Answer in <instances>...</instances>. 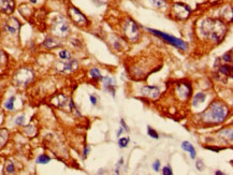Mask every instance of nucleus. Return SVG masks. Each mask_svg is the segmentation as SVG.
<instances>
[{"mask_svg":"<svg viewBox=\"0 0 233 175\" xmlns=\"http://www.w3.org/2000/svg\"><path fill=\"white\" fill-rule=\"evenodd\" d=\"M200 30L204 37L211 39L216 43H220L227 34L228 27L221 19L206 18L200 25Z\"/></svg>","mask_w":233,"mask_h":175,"instance_id":"obj_1","label":"nucleus"},{"mask_svg":"<svg viewBox=\"0 0 233 175\" xmlns=\"http://www.w3.org/2000/svg\"><path fill=\"white\" fill-rule=\"evenodd\" d=\"M229 114V108L221 101L213 102L206 111L203 113V120L211 124L223 123Z\"/></svg>","mask_w":233,"mask_h":175,"instance_id":"obj_2","label":"nucleus"},{"mask_svg":"<svg viewBox=\"0 0 233 175\" xmlns=\"http://www.w3.org/2000/svg\"><path fill=\"white\" fill-rule=\"evenodd\" d=\"M147 30H148L149 32H151V34H156V36L162 38L164 41H166L169 44L173 45V46L177 47L178 49H182V51H186V49H187V47H188L187 43L184 42L183 40H181V39H177V38H175V37H172V36H170V34H166V32H162V31H159V30H155V29L147 28Z\"/></svg>","mask_w":233,"mask_h":175,"instance_id":"obj_3","label":"nucleus"},{"mask_svg":"<svg viewBox=\"0 0 233 175\" xmlns=\"http://www.w3.org/2000/svg\"><path fill=\"white\" fill-rule=\"evenodd\" d=\"M69 24L67 23V21L61 16H58V17L55 19L54 24L52 26V32L53 34H55L56 37L59 38H64L69 34Z\"/></svg>","mask_w":233,"mask_h":175,"instance_id":"obj_4","label":"nucleus"},{"mask_svg":"<svg viewBox=\"0 0 233 175\" xmlns=\"http://www.w3.org/2000/svg\"><path fill=\"white\" fill-rule=\"evenodd\" d=\"M124 34L130 40L131 42H136L140 38V31L136 22L131 18H128L124 25Z\"/></svg>","mask_w":233,"mask_h":175,"instance_id":"obj_5","label":"nucleus"},{"mask_svg":"<svg viewBox=\"0 0 233 175\" xmlns=\"http://www.w3.org/2000/svg\"><path fill=\"white\" fill-rule=\"evenodd\" d=\"M32 71L30 69H27V68H22L16 72L15 76H14V82L17 86H26L32 81Z\"/></svg>","mask_w":233,"mask_h":175,"instance_id":"obj_6","label":"nucleus"},{"mask_svg":"<svg viewBox=\"0 0 233 175\" xmlns=\"http://www.w3.org/2000/svg\"><path fill=\"white\" fill-rule=\"evenodd\" d=\"M190 13H191V10L185 3L177 2V3H174L173 7H172V15L174 16L176 19H179V21L187 19L189 17Z\"/></svg>","mask_w":233,"mask_h":175,"instance_id":"obj_7","label":"nucleus"},{"mask_svg":"<svg viewBox=\"0 0 233 175\" xmlns=\"http://www.w3.org/2000/svg\"><path fill=\"white\" fill-rule=\"evenodd\" d=\"M68 13H69V16L72 19V22L76 24L77 26H86L88 24L86 16L79 10H77L75 7H70L69 10H68Z\"/></svg>","mask_w":233,"mask_h":175,"instance_id":"obj_8","label":"nucleus"},{"mask_svg":"<svg viewBox=\"0 0 233 175\" xmlns=\"http://www.w3.org/2000/svg\"><path fill=\"white\" fill-rule=\"evenodd\" d=\"M77 66H79V64H77L76 60L68 59V60H64V61L57 62L56 68L59 72L69 73V72H72V71H74V70H76Z\"/></svg>","mask_w":233,"mask_h":175,"instance_id":"obj_9","label":"nucleus"},{"mask_svg":"<svg viewBox=\"0 0 233 175\" xmlns=\"http://www.w3.org/2000/svg\"><path fill=\"white\" fill-rule=\"evenodd\" d=\"M141 93L144 97L151 99H156L160 95V90L157 86H144L141 88Z\"/></svg>","mask_w":233,"mask_h":175,"instance_id":"obj_10","label":"nucleus"},{"mask_svg":"<svg viewBox=\"0 0 233 175\" xmlns=\"http://www.w3.org/2000/svg\"><path fill=\"white\" fill-rule=\"evenodd\" d=\"M15 9L14 0H0V10L4 14H12Z\"/></svg>","mask_w":233,"mask_h":175,"instance_id":"obj_11","label":"nucleus"},{"mask_svg":"<svg viewBox=\"0 0 233 175\" xmlns=\"http://www.w3.org/2000/svg\"><path fill=\"white\" fill-rule=\"evenodd\" d=\"M21 28V23L16 19L15 17H11L7 23H5V29L12 34H15Z\"/></svg>","mask_w":233,"mask_h":175,"instance_id":"obj_12","label":"nucleus"},{"mask_svg":"<svg viewBox=\"0 0 233 175\" xmlns=\"http://www.w3.org/2000/svg\"><path fill=\"white\" fill-rule=\"evenodd\" d=\"M177 93H178V96L183 100H186L191 95V87H190V85L187 84V83L179 84L177 86Z\"/></svg>","mask_w":233,"mask_h":175,"instance_id":"obj_13","label":"nucleus"},{"mask_svg":"<svg viewBox=\"0 0 233 175\" xmlns=\"http://www.w3.org/2000/svg\"><path fill=\"white\" fill-rule=\"evenodd\" d=\"M53 104L58 108H66V105H69L70 108V100H68L67 97H64V95H58L53 100Z\"/></svg>","mask_w":233,"mask_h":175,"instance_id":"obj_14","label":"nucleus"},{"mask_svg":"<svg viewBox=\"0 0 233 175\" xmlns=\"http://www.w3.org/2000/svg\"><path fill=\"white\" fill-rule=\"evenodd\" d=\"M101 81H103V86H104L105 89L109 90L112 93V96H115V83H114V81L108 76L102 77Z\"/></svg>","mask_w":233,"mask_h":175,"instance_id":"obj_15","label":"nucleus"},{"mask_svg":"<svg viewBox=\"0 0 233 175\" xmlns=\"http://www.w3.org/2000/svg\"><path fill=\"white\" fill-rule=\"evenodd\" d=\"M205 99H206V95L204 93H196L195 97H193V100H192V105L195 106V108H198L199 104H202L204 102Z\"/></svg>","mask_w":233,"mask_h":175,"instance_id":"obj_16","label":"nucleus"},{"mask_svg":"<svg viewBox=\"0 0 233 175\" xmlns=\"http://www.w3.org/2000/svg\"><path fill=\"white\" fill-rule=\"evenodd\" d=\"M182 148L185 150V152H189L190 153V157L192 158V159H195L196 158V150H195V147H193V145H191V143H189L188 141H185L182 143Z\"/></svg>","mask_w":233,"mask_h":175,"instance_id":"obj_17","label":"nucleus"},{"mask_svg":"<svg viewBox=\"0 0 233 175\" xmlns=\"http://www.w3.org/2000/svg\"><path fill=\"white\" fill-rule=\"evenodd\" d=\"M9 138V131L7 129H1L0 130V147H2L5 144V142L8 141Z\"/></svg>","mask_w":233,"mask_h":175,"instance_id":"obj_18","label":"nucleus"},{"mask_svg":"<svg viewBox=\"0 0 233 175\" xmlns=\"http://www.w3.org/2000/svg\"><path fill=\"white\" fill-rule=\"evenodd\" d=\"M43 45L45 47H47V49H54V47L58 46L59 44L57 43L55 40H53L52 38H46L43 42Z\"/></svg>","mask_w":233,"mask_h":175,"instance_id":"obj_19","label":"nucleus"},{"mask_svg":"<svg viewBox=\"0 0 233 175\" xmlns=\"http://www.w3.org/2000/svg\"><path fill=\"white\" fill-rule=\"evenodd\" d=\"M219 72L223 73V75H226V76H231L232 75V68L230 67V66H221L220 68H219Z\"/></svg>","mask_w":233,"mask_h":175,"instance_id":"obj_20","label":"nucleus"},{"mask_svg":"<svg viewBox=\"0 0 233 175\" xmlns=\"http://www.w3.org/2000/svg\"><path fill=\"white\" fill-rule=\"evenodd\" d=\"M90 77L94 79V80H98V81H101L102 80V76H101V73L98 69L94 68V69L90 70Z\"/></svg>","mask_w":233,"mask_h":175,"instance_id":"obj_21","label":"nucleus"},{"mask_svg":"<svg viewBox=\"0 0 233 175\" xmlns=\"http://www.w3.org/2000/svg\"><path fill=\"white\" fill-rule=\"evenodd\" d=\"M151 3H153V5L158 9H163L166 7V0H151Z\"/></svg>","mask_w":233,"mask_h":175,"instance_id":"obj_22","label":"nucleus"},{"mask_svg":"<svg viewBox=\"0 0 233 175\" xmlns=\"http://www.w3.org/2000/svg\"><path fill=\"white\" fill-rule=\"evenodd\" d=\"M14 101H15V97L12 96L7 102H4V108L7 110H9V111H12L13 108H14Z\"/></svg>","mask_w":233,"mask_h":175,"instance_id":"obj_23","label":"nucleus"},{"mask_svg":"<svg viewBox=\"0 0 233 175\" xmlns=\"http://www.w3.org/2000/svg\"><path fill=\"white\" fill-rule=\"evenodd\" d=\"M51 161V158L47 156V155H41L39 156L38 159H37V162L41 163V165H45V163H49Z\"/></svg>","mask_w":233,"mask_h":175,"instance_id":"obj_24","label":"nucleus"},{"mask_svg":"<svg viewBox=\"0 0 233 175\" xmlns=\"http://www.w3.org/2000/svg\"><path fill=\"white\" fill-rule=\"evenodd\" d=\"M59 57H60L62 60H68V59H70L71 55H70V53L68 51H66V49H62V51L59 52Z\"/></svg>","mask_w":233,"mask_h":175,"instance_id":"obj_25","label":"nucleus"},{"mask_svg":"<svg viewBox=\"0 0 233 175\" xmlns=\"http://www.w3.org/2000/svg\"><path fill=\"white\" fill-rule=\"evenodd\" d=\"M129 138H121V139H119V141H118V144H119V147H121V148H124V147H127L129 144Z\"/></svg>","mask_w":233,"mask_h":175,"instance_id":"obj_26","label":"nucleus"},{"mask_svg":"<svg viewBox=\"0 0 233 175\" xmlns=\"http://www.w3.org/2000/svg\"><path fill=\"white\" fill-rule=\"evenodd\" d=\"M147 132H148V134L151 135V138H154V139H158L159 135L158 133H157V131H155L154 129L151 128V127H147Z\"/></svg>","mask_w":233,"mask_h":175,"instance_id":"obj_27","label":"nucleus"},{"mask_svg":"<svg viewBox=\"0 0 233 175\" xmlns=\"http://www.w3.org/2000/svg\"><path fill=\"white\" fill-rule=\"evenodd\" d=\"M24 123H25V116L24 115H21V116H17L15 119V124L18 125V126H22V125H24Z\"/></svg>","mask_w":233,"mask_h":175,"instance_id":"obj_28","label":"nucleus"},{"mask_svg":"<svg viewBox=\"0 0 233 175\" xmlns=\"http://www.w3.org/2000/svg\"><path fill=\"white\" fill-rule=\"evenodd\" d=\"M14 165H13L12 162H10L8 165H7V169H5V171H7V173H9V174H12V173H14Z\"/></svg>","mask_w":233,"mask_h":175,"instance_id":"obj_29","label":"nucleus"},{"mask_svg":"<svg viewBox=\"0 0 233 175\" xmlns=\"http://www.w3.org/2000/svg\"><path fill=\"white\" fill-rule=\"evenodd\" d=\"M231 55H232V53H231V52H229V54H228V53H226V54L223 56V59L225 60V61H227V62H228V61L231 62V60H232V56H231Z\"/></svg>","mask_w":233,"mask_h":175,"instance_id":"obj_30","label":"nucleus"},{"mask_svg":"<svg viewBox=\"0 0 233 175\" xmlns=\"http://www.w3.org/2000/svg\"><path fill=\"white\" fill-rule=\"evenodd\" d=\"M162 173H163L164 175H172V173H173V172H172V169H171V168L166 165V167L163 168V170H162Z\"/></svg>","mask_w":233,"mask_h":175,"instance_id":"obj_31","label":"nucleus"},{"mask_svg":"<svg viewBox=\"0 0 233 175\" xmlns=\"http://www.w3.org/2000/svg\"><path fill=\"white\" fill-rule=\"evenodd\" d=\"M153 168H154V170L156 171V172H158L159 169H160V161H159V160L155 161L154 165H153Z\"/></svg>","mask_w":233,"mask_h":175,"instance_id":"obj_32","label":"nucleus"},{"mask_svg":"<svg viewBox=\"0 0 233 175\" xmlns=\"http://www.w3.org/2000/svg\"><path fill=\"white\" fill-rule=\"evenodd\" d=\"M89 100H90V102H91L92 105H96V104H97V98H96L95 95H90L89 96Z\"/></svg>","mask_w":233,"mask_h":175,"instance_id":"obj_33","label":"nucleus"},{"mask_svg":"<svg viewBox=\"0 0 233 175\" xmlns=\"http://www.w3.org/2000/svg\"><path fill=\"white\" fill-rule=\"evenodd\" d=\"M197 168H198V170H200V171H202V169L204 168V165H203V162L201 160L197 161Z\"/></svg>","mask_w":233,"mask_h":175,"instance_id":"obj_34","label":"nucleus"},{"mask_svg":"<svg viewBox=\"0 0 233 175\" xmlns=\"http://www.w3.org/2000/svg\"><path fill=\"white\" fill-rule=\"evenodd\" d=\"M121 126H123V129H125L126 131H129L128 127H127V125L125 124V121H124V119H121Z\"/></svg>","mask_w":233,"mask_h":175,"instance_id":"obj_35","label":"nucleus"},{"mask_svg":"<svg viewBox=\"0 0 233 175\" xmlns=\"http://www.w3.org/2000/svg\"><path fill=\"white\" fill-rule=\"evenodd\" d=\"M95 1L99 4H104V3L108 2V0H95Z\"/></svg>","mask_w":233,"mask_h":175,"instance_id":"obj_36","label":"nucleus"},{"mask_svg":"<svg viewBox=\"0 0 233 175\" xmlns=\"http://www.w3.org/2000/svg\"><path fill=\"white\" fill-rule=\"evenodd\" d=\"M88 153H89V147H85V150H84V157H86V156H87Z\"/></svg>","mask_w":233,"mask_h":175,"instance_id":"obj_37","label":"nucleus"},{"mask_svg":"<svg viewBox=\"0 0 233 175\" xmlns=\"http://www.w3.org/2000/svg\"><path fill=\"white\" fill-rule=\"evenodd\" d=\"M206 148H208V150H214V152H218V150H219V148H215V147H212V146H206Z\"/></svg>","mask_w":233,"mask_h":175,"instance_id":"obj_38","label":"nucleus"},{"mask_svg":"<svg viewBox=\"0 0 233 175\" xmlns=\"http://www.w3.org/2000/svg\"><path fill=\"white\" fill-rule=\"evenodd\" d=\"M121 132H123V128H121L119 130H118V132H117V135H118V137H119V135L121 134Z\"/></svg>","mask_w":233,"mask_h":175,"instance_id":"obj_39","label":"nucleus"},{"mask_svg":"<svg viewBox=\"0 0 233 175\" xmlns=\"http://www.w3.org/2000/svg\"><path fill=\"white\" fill-rule=\"evenodd\" d=\"M216 174H217V175H218V174H220V175H223V172H220V171H217V172H216Z\"/></svg>","mask_w":233,"mask_h":175,"instance_id":"obj_40","label":"nucleus"},{"mask_svg":"<svg viewBox=\"0 0 233 175\" xmlns=\"http://www.w3.org/2000/svg\"><path fill=\"white\" fill-rule=\"evenodd\" d=\"M30 2H32V3H37V0H29Z\"/></svg>","mask_w":233,"mask_h":175,"instance_id":"obj_41","label":"nucleus"}]
</instances>
